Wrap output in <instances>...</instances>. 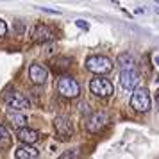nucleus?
<instances>
[{
	"label": "nucleus",
	"mask_w": 159,
	"mask_h": 159,
	"mask_svg": "<svg viewBox=\"0 0 159 159\" xmlns=\"http://www.w3.org/2000/svg\"><path fill=\"white\" fill-rule=\"evenodd\" d=\"M86 68L97 75H104V73H109L113 70V63L106 56H89L86 59Z\"/></svg>",
	"instance_id": "f257e3e1"
},
{
	"label": "nucleus",
	"mask_w": 159,
	"mask_h": 159,
	"mask_svg": "<svg viewBox=\"0 0 159 159\" xmlns=\"http://www.w3.org/2000/svg\"><path fill=\"white\" fill-rule=\"evenodd\" d=\"M57 91L65 98H75L80 93V86L73 77H61L57 80Z\"/></svg>",
	"instance_id": "f03ea898"
},
{
	"label": "nucleus",
	"mask_w": 159,
	"mask_h": 159,
	"mask_svg": "<svg viewBox=\"0 0 159 159\" xmlns=\"http://www.w3.org/2000/svg\"><path fill=\"white\" fill-rule=\"evenodd\" d=\"M130 107L134 109V111H138V113L148 111L150 109V95H148V91L143 89V88L136 89L132 93V97H130Z\"/></svg>",
	"instance_id": "7ed1b4c3"
},
{
	"label": "nucleus",
	"mask_w": 159,
	"mask_h": 159,
	"mask_svg": "<svg viewBox=\"0 0 159 159\" xmlns=\"http://www.w3.org/2000/svg\"><path fill=\"white\" fill-rule=\"evenodd\" d=\"M6 104H7L9 111H18V113L23 111V109L30 107L29 98L23 93H20V91H9V93L6 95Z\"/></svg>",
	"instance_id": "20e7f679"
},
{
	"label": "nucleus",
	"mask_w": 159,
	"mask_h": 159,
	"mask_svg": "<svg viewBox=\"0 0 159 159\" xmlns=\"http://www.w3.org/2000/svg\"><path fill=\"white\" fill-rule=\"evenodd\" d=\"M54 129L57 132V136L61 139H70L73 134V125H72V120L65 115H59L56 116V120H54Z\"/></svg>",
	"instance_id": "39448f33"
},
{
	"label": "nucleus",
	"mask_w": 159,
	"mask_h": 159,
	"mask_svg": "<svg viewBox=\"0 0 159 159\" xmlns=\"http://www.w3.org/2000/svg\"><path fill=\"white\" fill-rule=\"evenodd\" d=\"M89 91L97 97H109L113 93V84L106 77H97L89 82Z\"/></svg>",
	"instance_id": "423d86ee"
},
{
	"label": "nucleus",
	"mask_w": 159,
	"mask_h": 159,
	"mask_svg": "<svg viewBox=\"0 0 159 159\" xmlns=\"http://www.w3.org/2000/svg\"><path fill=\"white\" fill-rule=\"evenodd\" d=\"M106 125H107V115L104 111H98V113H93L88 118L86 129H88V132H100Z\"/></svg>",
	"instance_id": "0eeeda50"
},
{
	"label": "nucleus",
	"mask_w": 159,
	"mask_h": 159,
	"mask_svg": "<svg viewBox=\"0 0 159 159\" xmlns=\"http://www.w3.org/2000/svg\"><path fill=\"white\" fill-rule=\"evenodd\" d=\"M54 39V30L48 27V25H43L39 23L32 29V41L36 43H47V41H52Z\"/></svg>",
	"instance_id": "6e6552de"
},
{
	"label": "nucleus",
	"mask_w": 159,
	"mask_h": 159,
	"mask_svg": "<svg viewBox=\"0 0 159 159\" xmlns=\"http://www.w3.org/2000/svg\"><path fill=\"white\" fill-rule=\"evenodd\" d=\"M139 82V75H138L136 70H125V72H120V84H122L125 89H134Z\"/></svg>",
	"instance_id": "1a4fd4ad"
},
{
	"label": "nucleus",
	"mask_w": 159,
	"mask_h": 159,
	"mask_svg": "<svg viewBox=\"0 0 159 159\" xmlns=\"http://www.w3.org/2000/svg\"><path fill=\"white\" fill-rule=\"evenodd\" d=\"M48 77V72H47V68L41 65H30L29 66V79L34 82V84H43L45 80Z\"/></svg>",
	"instance_id": "9d476101"
},
{
	"label": "nucleus",
	"mask_w": 159,
	"mask_h": 159,
	"mask_svg": "<svg viewBox=\"0 0 159 159\" xmlns=\"http://www.w3.org/2000/svg\"><path fill=\"white\" fill-rule=\"evenodd\" d=\"M18 139L23 145H34L39 141V132L34 129H29V127H23V129L18 130Z\"/></svg>",
	"instance_id": "9b49d317"
},
{
	"label": "nucleus",
	"mask_w": 159,
	"mask_h": 159,
	"mask_svg": "<svg viewBox=\"0 0 159 159\" xmlns=\"http://www.w3.org/2000/svg\"><path fill=\"white\" fill-rule=\"evenodd\" d=\"M16 159H38L39 156V150H36L34 147H30V145H20L15 152Z\"/></svg>",
	"instance_id": "f8f14e48"
},
{
	"label": "nucleus",
	"mask_w": 159,
	"mask_h": 159,
	"mask_svg": "<svg viewBox=\"0 0 159 159\" xmlns=\"http://www.w3.org/2000/svg\"><path fill=\"white\" fill-rule=\"evenodd\" d=\"M7 120L13 123V127H16L18 130L23 129V127H25V123H27L25 115L18 113V111H7Z\"/></svg>",
	"instance_id": "ddd939ff"
},
{
	"label": "nucleus",
	"mask_w": 159,
	"mask_h": 159,
	"mask_svg": "<svg viewBox=\"0 0 159 159\" xmlns=\"http://www.w3.org/2000/svg\"><path fill=\"white\" fill-rule=\"evenodd\" d=\"M118 66L122 68V72L125 70H134V57H132V54L129 52H123L118 56Z\"/></svg>",
	"instance_id": "4468645a"
},
{
	"label": "nucleus",
	"mask_w": 159,
	"mask_h": 159,
	"mask_svg": "<svg viewBox=\"0 0 159 159\" xmlns=\"http://www.w3.org/2000/svg\"><path fill=\"white\" fill-rule=\"evenodd\" d=\"M80 157V150L79 148H70V150L63 152L57 159H79Z\"/></svg>",
	"instance_id": "2eb2a0df"
},
{
	"label": "nucleus",
	"mask_w": 159,
	"mask_h": 159,
	"mask_svg": "<svg viewBox=\"0 0 159 159\" xmlns=\"http://www.w3.org/2000/svg\"><path fill=\"white\" fill-rule=\"evenodd\" d=\"M9 143H11L9 132L6 130V127H2V125H0V145H6V147H7Z\"/></svg>",
	"instance_id": "dca6fc26"
},
{
	"label": "nucleus",
	"mask_w": 159,
	"mask_h": 159,
	"mask_svg": "<svg viewBox=\"0 0 159 159\" xmlns=\"http://www.w3.org/2000/svg\"><path fill=\"white\" fill-rule=\"evenodd\" d=\"M6 32H7V25H6L4 20H0V38L6 36Z\"/></svg>",
	"instance_id": "f3484780"
},
{
	"label": "nucleus",
	"mask_w": 159,
	"mask_h": 159,
	"mask_svg": "<svg viewBox=\"0 0 159 159\" xmlns=\"http://www.w3.org/2000/svg\"><path fill=\"white\" fill-rule=\"evenodd\" d=\"M75 25H77V27H80L82 30H88V23L84 22V20H77V22H75Z\"/></svg>",
	"instance_id": "a211bd4d"
},
{
	"label": "nucleus",
	"mask_w": 159,
	"mask_h": 159,
	"mask_svg": "<svg viewBox=\"0 0 159 159\" xmlns=\"http://www.w3.org/2000/svg\"><path fill=\"white\" fill-rule=\"evenodd\" d=\"M156 63H157V65H159V56H157V57H156Z\"/></svg>",
	"instance_id": "6ab92c4d"
},
{
	"label": "nucleus",
	"mask_w": 159,
	"mask_h": 159,
	"mask_svg": "<svg viewBox=\"0 0 159 159\" xmlns=\"http://www.w3.org/2000/svg\"><path fill=\"white\" fill-rule=\"evenodd\" d=\"M156 13H157V15H159V6H157V7H156Z\"/></svg>",
	"instance_id": "aec40b11"
},
{
	"label": "nucleus",
	"mask_w": 159,
	"mask_h": 159,
	"mask_svg": "<svg viewBox=\"0 0 159 159\" xmlns=\"http://www.w3.org/2000/svg\"><path fill=\"white\" fill-rule=\"evenodd\" d=\"M157 106H159V91H157Z\"/></svg>",
	"instance_id": "412c9836"
}]
</instances>
